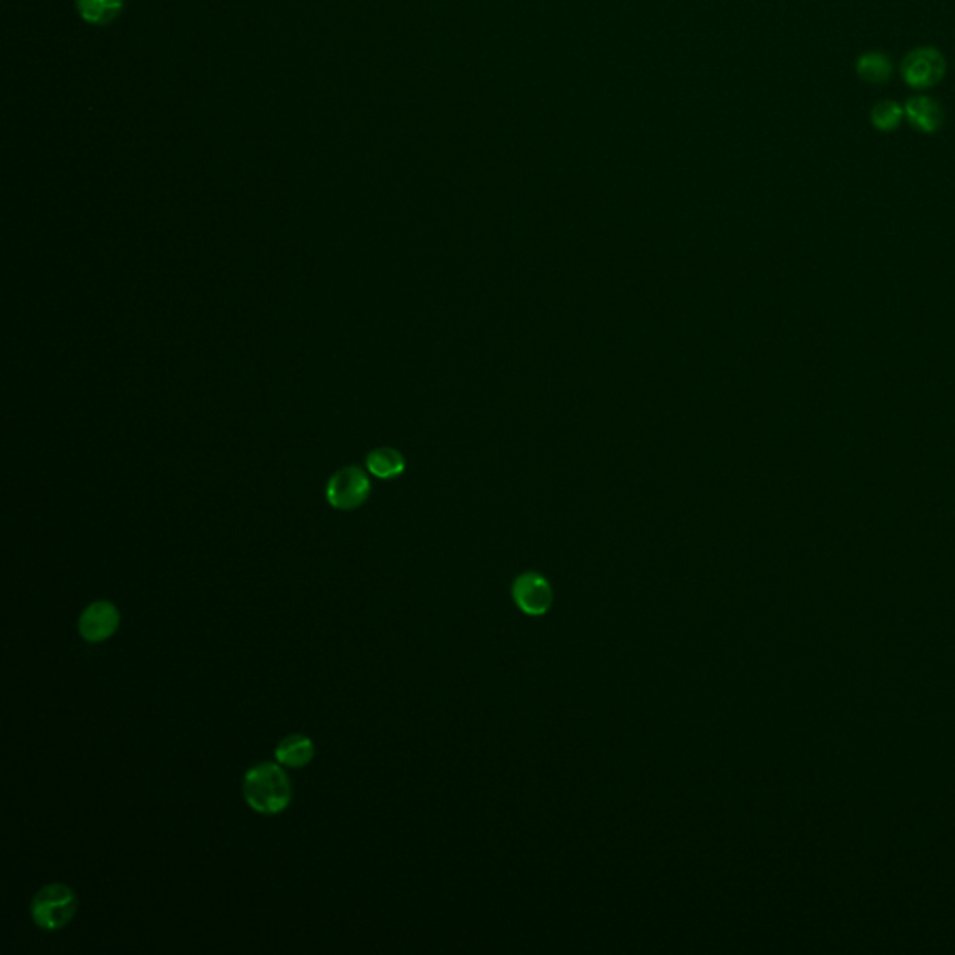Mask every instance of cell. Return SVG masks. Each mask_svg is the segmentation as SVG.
I'll return each mask as SVG.
<instances>
[{"label":"cell","instance_id":"obj_1","mask_svg":"<svg viewBox=\"0 0 955 955\" xmlns=\"http://www.w3.org/2000/svg\"><path fill=\"white\" fill-rule=\"evenodd\" d=\"M243 795L254 812L275 816L290 806V778L277 763L254 765L245 775Z\"/></svg>","mask_w":955,"mask_h":955},{"label":"cell","instance_id":"obj_2","mask_svg":"<svg viewBox=\"0 0 955 955\" xmlns=\"http://www.w3.org/2000/svg\"><path fill=\"white\" fill-rule=\"evenodd\" d=\"M36 926L45 931L66 928L77 914V898L70 886L51 883L40 888L30 905Z\"/></svg>","mask_w":955,"mask_h":955},{"label":"cell","instance_id":"obj_3","mask_svg":"<svg viewBox=\"0 0 955 955\" xmlns=\"http://www.w3.org/2000/svg\"><path fill=\"white\" fill-rule=\"evenodd\" d=\"M372 491L370 478L360 467H346L334 472L331 480L327 482V500L329 504L342 510V512H351L360 508Z\"/></svg>","mask_w":955,"mask_h":955},{"label":"cell","instance_id":"obj_4","mask_svg":"<svg viewBox=\"0 0 955 955\" xmlns=\"http://www.w3.org/2000/svg\"><path fill=\"white\" fill-rule=\"evenodd\" d=\"M946 60L935 47H916L901 62V77L914 90H926L941 81Z\"/></svg>","mask_w":955,"mask_h":955},{"label":"cell","instance_id":"obj_5","mask_svg":"<svg viewBox=\"0 0 955 955\" xmlns=\"http://www.w3.org/2000/svg\"><path fill=\"white\" fill-rule=\"evenodd\" d=\"M512 597L526 616H543L553 607V586L541 573L526 571L513 581Z\"/></svg>","mask_w":955,"mask_h":955},{"label":"cell","instance_id":"obj_6","mask_svg":"<svg viewBox=\"0 0 955 955\" xmlns=\"http://www.w3.org/2000/svg\"><path fill=\"white\" fill-rule=\"evenodd\" d=\"M120 627V612L109 601H96L79 618V633L86 642H103Z\"/></svg>","mask_w":955,"mask_h":955},{"label":"cell","instance_id":"obj_7","mask_svg":"<svg viewBox=\"0 0 955 955\" xmlns=\"http://www.w3.org/2000/svg\"><path fill=\"white\" fill-rule=\"evenodd\" d=\"M905 118L911 122L914 129L929 135L941 129L944 112L935 99L928 96H916L907 101Z\"/></svg>","mask_w":955,"mask_h":955},{"label":"cell","instance_id":"obj_8","mask_svg":"<svg viewBox=\"0 0 955 955\" xmlns=\"http://www.w3.org/2000/svg\"><path fill=\"white\" fill-rule=\"evenodd\" d=\"M314 754H316L314 741L303 734H293L284 737V739L278 743L277 750H275L277 762L280 763V765H284V767H291V769L305 767V765L312 762Z\"/></svg>","mask_w":955,"mask_h":955},{"label":"cell","instance_id":"obj_9","mask_svg":"<svg viewBox=\"0 0 955 955\" xmlns=\"http://www.w3.org/2000/svg\"><path fill=\"white\" fill-rule=\"evenodd\" d=\"M366 467H368V471L374 474L375 478L392 480V478L400 476L405 471V459H403L402 452H398L396 448L383 446V448H377V450L368 454Z\"/></svg>","mask_w":955,"mask_h":955},{"label":"cell","instance_id":"obj_10","mask_svg":"<svg viewBox=\"0 0 955 955\" xmlns=\"http://www.w3.org/2000/svg\"><path fill=\"white\" fill-rule=\"evenodd\" d=\"M77 10L90 25L105 27L122 14L124 0H77Z\"/></svg>","mask_w":955,"mask_h":955},{"label":"cell","instance_id":"obj_11","mask_svg":"<svg viewBox=\"0 0 955 955\" xmlns=\"http://www.w3.org/2000/svg\"><path fill=\"white\" fill-rule=\"evenodd\" d=\"M857 75L870 84H883L892 77V62L883 53H866L857 60Z\"/></svg>","mask_w":955,"mask_h":955},{"label":"cell","instance_id":"obj_12","mask_svg":"<svg viewBox=\"0 0 955 955\" xmlns=\"http://www.w3.org/2000/svg\"><path fill=\"white\" fill-rule=\"evenodd\" d=\"M903 118H905V109L900 107L896 101H881L873 107L872 114H870L873 127L879 129V131H885V133L896 129L903 122Z\"/></svg>","mask_w":955,"mask_h":955}]
</instances>
